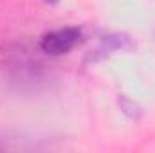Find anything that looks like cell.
<instances>
[{
    "instance_id": "277c9868",
    "label": "cell",
    "mask_w": 155,
    "mask_h": 153,
    "mask_svg": "<svg viewBox=\"0 0 155 153\" xmlns=\"http://www.w3.org/2000/svg\"><path fill=\"white\" fill-rule=\"evenodd\" d=\"M45 2H49V4H58L60 0H45Z\"/></svg>"
},
{
    "instance_id": "6da1fadb",
    "label": "cell",
    "mask_w": 155,
    "mask_h": 153,
    "mask_svg": "<svg viewBox=\"0 0 155 153\" xmlns=\"http://www.w3.org/2000/svg\"><path fill=\"white\" fill-rule=\"evenodd\" d=\"M83 41V31L79 27H60L54 31L45 33L40 38V49L41 52L49 56H63L71 52Z\"/></svg>"
},
{
    "instance_id": "3957f363",
    "label": "cell",
    "mask_w": 155,
    "mask_h": 153,
    "mask_svg": "<svg viewBox=\"0 0 155 153\" xmlns=\"http://www.w3.org/2000/svg\"><path fill=\"white\" fill-rule=\"evenodd\" d=\"M119 108H121V112L126 115V117H130L134 121H139L143 117V106L137 105L128 96H119Z\"/></svg>"
},
{
    "instance_id": "7a4b0ae2",
    "label": "cell",
    "mask_w": 155,
    "mask_h": 153,
    "mask_svg": "<svg viewBox=\"0 0 155 153\" xmlns=\"http://www.w3.org/2000/svg\"><path fill=\"white\" fill-rule=\"evenodd\" d=\"M135 43L132 41V38L124 33H110L101 36L99 43L85 56L83 65H94L97 61H103L105 58L112 56L114 52H121V50H134Z\"/></svg>"
}]
</instances>
